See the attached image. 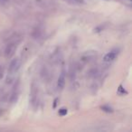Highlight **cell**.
I'll list each match as a JSON object with an SVG mask.
<instances>
[{"mask_svg": "<svg viewBox=\"0 0 132 132\" xmlns=\"http://www.w3.org/2000/svg\"><path fill=\"white\" fill-rule=\"evenodd\" d=\"M117 54H118V52L116 51V50L110 52V53H108L103 57V61H104V62H111V61H113L114 59L116 58Z\"/></svg>", "mask_w": 132, "mask_h": 132, "instance_id": "cell-2", "label": "cell"}, {"mask_svg": "<svg viewBox=\"0 0 132 132\" xmlns=\"http://www.w3.org/2000/svg\"><path fill=\"white\" fill-rule=\"evenodd\" d=\"M19 66H20V62H19L18 59H15V60H13L11 62V63H10L9 72H11V73L15 72L19 69Z\"/></svg>", "mask_w": 132, "mask_h": 132, "instance_id": "cell-1", "label": "cell"}, {"mask_svg": "<svg viewBox=\"0 0 132 132\" xmlns=\"http://www.w3.org/2000/svg\"><path fill=\"white\" fill-rule=\"evenodd\" d=\"M118 93H119V94H127L128 92H127L126 90L123 89V87L120 85V86L119 87V89H118Z\"/></svg>", "mask_w": 132, "mask_h": 132, "instance_id": "cell-5", "label": "cell"}, {"mask_svg": "<svg viewBox=\"0 0 132 132\" xmlns=\"http://www.w3.org/2000/svg\"><path fill=\"white\" fill-rule=\"evenodd\" d=\"M72 1H74V2H76V3H80V4L84 3V0H72Z\"/></svg>", "mask_w": 132, "mask_h": 132, "instance_id": "cell-7", "label": "cell"}, {"mask_svg": "<svg viewBox=\"0 0 132 132\" xmlns=\"http://www.w3.org/2000/svg\"><path fill=\"white\" fill-rule=\"evenodd\" d=\"M101 110H103L106 112H112V109L110 108L109 106H102L101 107Z\"/></svg>", "mask_w": 132, "mask_h": 132, "instance_id": "cell-6", "label": "cell"}, {"mask_svg": "<svg viewBox=\"0 0 132 132\" xmlns=\"http://www.w3.org/2000/svg\"><path fill=\"white\" fill-rule=\"evenodd\" d=\"M57 85H58V88L59 89H62L65 85V74L64 72H62L60 74L58 78V82H57Z\"/></svg>", "mask_w": 132, "mask_h": 132, "instance_id": "cell-3", "label": "cell"}, {"mask_svg": "<svg viewBox=\"0 0 132 132\" xmlns=\"http://www.w3.org/2000/svg\"><path fill=\"white\" fill-rule=\"evenodd\" d=\"M57 101H58V99H55L54 100V104H53V108H56V106H57Z\"/></svg>", "mask_w": 132, "mask_h": 132, "instance_id": "cell-8", "label": "cell"}, {"mask_svg": "<svg viewBox=\"0 0 132 132\" xmlns=\"http://www.w3.org/2000/svg\"><path fill=\"white\" fill-rule=\"evenodd\" d=\"M59 115L60 116H65L66 114L68 113V110H66V109H61L60 110H59Z\"/></svg>", "mask_w": 132, "mask_h": 132, "instance_id": "cell-4", "label": "cell"}]
</instances>
